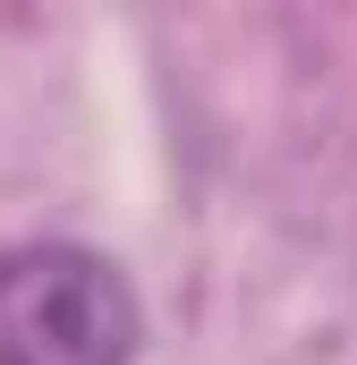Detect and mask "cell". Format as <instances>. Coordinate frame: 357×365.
Here are the masks:
<instances>
[{
	"label": "cell",
	"mask_w": 357,
	"mask_h": 365,
	"mask_svg": "<svg viewBox=\"0 0 357 365\" xmlns=\"http://www.w3.org/2000/svg\"><path fill=\"white\" fill-rule=\"evenodd\" d=\"M145 314L111 255L77 238L0 247V365H136Z\"/></svg>",
	"instance_id": "6da1fadb"
}]
</instances>
